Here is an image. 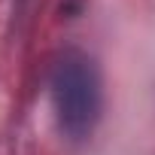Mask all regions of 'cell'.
Returning <instances> with one entry per match:
<instances>
[{
  "label": "cell",
  "instance_id": "obj_1",
  "mask_svg": "<svg viewBox=\"0 0 155 155\" xmlns=\"http://www.w3.org/2000/svg\"><path fill=\"white\" fill-rule=\"evenodd\" d=\"M49 94L58 128L70 140H85L104 113V82L94 58L85 52H64L49 76Z\"/></svg>",
  "mask_w": 155,
  "mask_h": 155
}]
</instances>
